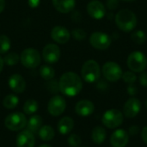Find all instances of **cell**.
<instances>
[{"label":"cell","mask_w":147,"mask_h":147,"mask_svg":"<svg viewBox=\"0 0 147 147\" xmlns=\"http://www.w3.org/2000/svg\"><path fill=\"white\" fill-rule=\"evenodd\" d=\"M38 110V103L34 99H29L25 102L23 105V112L25 115H31L36 113Z\"/></svg>","instance_id":"484cf974"},{"label":"cell","mask_w":147,"mask_h":147,"mask_svg":"<svg viewBox=\"0 0 147 147\" xmlns=\"http://www.w3.org/2000/svg\"><path fill=\"white\" fill-rule=\"evenodd\" d=\"M132 40L139 45H142L146 41V34L142 30H136L131 34Z\"/></svg>","instance_id":"4316f807"},{"label":"cell","mask_w":147,"mask_h":147,"mask_svg":"<svg viewBox=\"0 0 147 147\" xmlns=\"http://www.w3.org/2000/svg\"><path fill=\"white\" fill-rule=\"evenodd\" d=\"M35 139L34 134L28 130L22 131L16 137V146L17 147H34Z\"/></svg>","instance_id":"2e32d148"},{"label":"cell","mask_w":147,"mask_h":147,"mask_svg":"<svg viewBox=\"0 0 147 147\" xmlns=\"http://www.w3.org/2000/svg\"><path fill=\"white\" fill-rule=\"evenodd\" d=\"M146 107L147 108V99H146Z\"/></svg>","instance_id":"7bdbcfd3"},{"label":"cell","mask_w":147,"mask_h":147,"mask_svg":"<svg viewBox=\"0 0 147 147\" xmlns=\"http://www.w3.org/2000/svg\"><path fill=\"white\" fill-rule=\"evenodd\" d=\"M127 65L132 71L142 72L147 67L146 56L140 51H134L128 55Z\"/></svg>","instance_id":"277c9868"},{"label":"cell","mask_w":147,"mask_h":147,"mask_svg":"<svg viewBox=\"0 0 147 147\" xmlns=\"http://www.w3.org/2000/svg\"><path fill=\"white\" fill-rule=\"evenodd\" d=\"M19 59H20V57L16 53H10L4 56L3 62L8 65H14L18 63Z\"/></svg>","instance_id":"f1b7e54d"},{"label":"cell","mask_w":147,"mask_h":147,"mask_svg":"<svg viewBox=\"0 0 147 147\" xmlns=\"http://www.w3.org/2000/svg\"><path fill=\"white\" fill-rule=\"evenodd\" d=\"M10 48V40L8 36L2 34L0 35V53H6Z\"/></svg>","instance_id":"83f0119b"},{"label":"cell","mask_w":147,"mask_h":147,"mask_svg":"<svg viewBox=\"0 0 147 147\" xmlns=\"http://www.w3.org/2000/svg\"><path fill=\"white\" fill-rule=\"evenodd\" d=\"M21 62L26 68H36L40 64V54L34 48H26L21 53Z\"/></svg>","instance_id":"52a82bcc"},{"label":"cell","mask_w":147,"mask_h":147,"mask_svg":"<svg viewBox=\"0 0 147 147\" xmlns=\"http://www.w3.org/2000/svg\"><path fill=\"white\" fill-rule=\"evenodd\" d=\"M123 120V114L118 109H109L102 117V124L109 129H114L120 127L122 124Z\"/></svg>","instance_id":"8992f818"},{"label":"cell","mask_w":147,"mask_h":147,"mask_svg":"<svg viewBox=\"0 0 147 147\" xmlns=\"http://www.w3.org/2000/svg\"><path fill=\"white\" fill-rule=\"evenodd\" d=\"M8 84L11 90L17 94L22 93L26 89V82L24 78L19 74L11 75L9 78Z\"/></svg>","instance_id":"e0dca14e"},{"label":"cell","mask_w":147,"mask_h":147,"mask_svg":"<svg viewBox=\"0 0 147 147\" xmlns=\"http://www.w3.org/2000/svg\"><path fill=\"white\" fill-rule=\"evenodd\" d=\"M5 7V0H0V13L3 12Z\"/></svg>","instance_id":"f35d334b"},{"label":"cell","mask_w":147,"mask_h":147,"mask_svg":"<svg viewBox=\"0 0 147 147\" xmlns=\"http://www.w3.org/2000/svg\"><path fill=\"white\" fill-rule=\"evenodd\" d=\"M68 145L71 147H79L81 145V138L76 134H71L68 138Z\"/></svg>","instance_id":"4dcf8cb0"},{"label":"cell","mask_w":147,"mask_h":147,"mask_svg":"<svg viewBox=\"0 0 147 147\" xmlns=\"http://www.w3.org/2000/svg\"><path fill=\"white\" fill-rule=\"evenodd\" d=\"M122 1H124V2H129V3H131V2H135V1H137V0H122Z\"/></svg>","instance_id":"b9f144b4"},{"label":"cell","mask_w":147,"mask_h":147,"mask_svg":"<svg viewBox=\"0 0 147 147\" xmlns=\"http://www.w3.org/2000/svg\"><path fill=\"white\" fill-rule=\"evenodd\" d=\"M27 118L24 114L15 112L9 114L4 120V126L10 131H20L27 126Z\"/></svg>","instance_id":"5b68a950"},{"label":"cell","mask_w":147,"mask_h":147,"mask_svg":"<svg viewBox=\"0 0 147 147\" xmlns=\"http://www.w3.org/2000/svg\"><path fill=\"white\" fill-rule=\"evenodd\" d=\"M121 78L123 79V81L127 84H134L136 80H137V76L136 74L132 71H125L124 73H122V77Z\"/></svg>","instance_id":"f546056e"},{"label":"cell","mask_w":147,"mask_h":147,"mask_svg":"<svg viewBox=\"0 0 147 147\" xmlns=\"http://www.w3.org/2000/svg\"><path fill=\"white\" fill-rule=\"evenodd\" d=\"M141 137H142V140L147 145V126L145 127L143 129H142V132H141Z\"/></svg>","instance_id":"74e56055"},{"label":"cell","mask_w":147,"mask_h":147,"mask_svg":"<svg viewBox=\"0 0 147 147\" xmlns=\"http://www.w3.org/2000/svg\"><path fill=\"white\" fill-rule=\"evenodd\" d=\"M59 91L67 96H75L80 93L83 89L81 78L75 72L68 71L64 73L59 81Z\"/></svg>","instance_id":"6da1fadb"},{"label":"cell","mask_w":147,"mask_h":147,"mask_svg":"<svg viewBox=\"0 0 147 147\" xmlns=\"http://www.w3.org/2000/svg\"><path fill=\"white\" fill-rule=\"evenodd\" d=\"M87 12L92 18L99 20L105 16L106 7L99 0H92L87 4Z\"/></svg>","instance_id":"7c38bea8"},{"label":"cell","mask_w":147,"mask_h":147,"mask_svg":"<svg viewBox=\"0 0 147 147\" xmlns=\"http://www.w3.org/2000/svg\"><path fill=\"white\" fill-rule=\"evenodd\" d=\"M66 108L65 100L60 96H53L47 104V110L52 116H59L64 113Z\"/></svg>","instance_id":"30bf717a"},{"label":"cell","mask_w":147,"mask_h":147,"mask_svg":"<svg viewBox=\"0 0 147 147\" xmlns=\"http://www.w3.org/2000/svg\"><path fill=\"white\" fill-rule=\"evenodd\" d=\"M39 137L43 141H51L55 136L54 129L49 125H44L40 127L38 132Z\"/></svg>","instance_id":"7402d4cb"},{"label":"cell","mask_w":147,"mask_h":147,"mask_svg":"<svg viewBox=\"0 0 147 147\" xmlns=\"http://www.w3.org/2000/svg\"><path fill=\"white\" fill-rule=\"evenodd\" d=\"M72 36L74 37V39L78 40H83L85 39L86 37V32L84 30V29H81V28H77V29H74L71 33Z\"/></svg>","instance_id":"1f68e13d"},{"label":"cell","mask_w":147,"mask_h":147,"mask_svg":"<svg viewBox=\"0 0 147 147\" xmlns=\"http://www.w3.org/2000/svg\"><path fill=\"white\" fill-rule=\"evenodd\" d=\"M129 140L128 134L123 129H117L110 137V143L113 147H125Z\"/></svg>","instance_id":"9a60e30c"},{"label":"cell","mask_w":147,"mask_h":147,"mask_svg":"<svg viewBox=\"0 0 147 147\" xmlns=\"http://www.w3.org/2000/svg\"><path fill=\"white\" fill-rule=\"evenodd\" d=\"M127 91L130 96H135L138 93V88L134 84H129V86L127 89Z\"/></svg>","instance_id":"d590c367"},{"label":"cell","mask_w":147,"mask_h":147,"mask_svg":"<svg viewBox=\"0 0 147 147\" xmlns=\"http://www.w3.org/2000/svg\"><path fill=\"white\" fill-rule=\"evenodd\" d=\"M26 127H27V130H28L32 134L38 133L40 127H42V118L37 115H33L27 122Z\"/></svg>","instance_id":"44dd1931"},{"label":"cell","mask_w":147,"mask_h":147,"mask_svg":"<svg viewBox=\"0 0 147 147\" xmlns=\"http://www.w3.org/2000/svg\"><path fill=\"white\" fill-rule=\"evenodd\" d=\"M90 43L94 48L97 50H106L110 47L112 39L108 34L97 31L90 34Z\"/></svg>","instance_id":"9c48e42d"},{"label":"cell","mask_w":147,"mask_h":147,"mask_svg":"<svg viewBox=\"0 0 147 147\" xmlns=\"http://www.w3.org/2000/svg\"><path fill=\"white\" fill-rule=\"evenodd\" d=\"M73 127H74V121L72 118L69 116L63 117L62 119L59 120L58 123V130L59 134L62 135H66L69 133H71Z\"/></svg>","instance_id":"ffe728a7"},{"label":"cell","mask_w":147,"mask_h":147,"mask_svg":"<svg viewBox=\"0 0 147 147\" xmlns=\"http://www.w3.org/2000/svg\"><path fill=\"white\" fill-rule=\"evenodd\" d=\"M39 147H52L50 145H47V144H44V145H41V146H40Z\"/></svg>","instance_id":"60d3db41"},{"label":"cell","mask_w":147,"mask_h":147,"mask_svg":"<svg viewBox=\"0 0 147 147\" xmlns=\"http://www.w3.org/2000/svg\"><path fill=\"white\" fill-rule=\"evenodd\" d=\"M81 76L86 83H96L99 80L101 76V69L99 64L94 59L87 60L82 66Z\"/></svg>","instance_id":"3957f363"},{"label":"cell","mask_w":147,"mask_h":147,"mask_svg":"<svg viewBox=\"0 0 147 147\" xmlns=\"http://www.w3.org/2000/svg\"><path fill=\"white\" fill-rule=\"evenodd\" d=\"M91 139L93 142L96 145L102 144L106 140V130L102 127H99V126L96 127L92 130Z\"/></svg>","instance_id":"603a6c76"},{"label":"cell","mask_w":147,"mask_h":147,"mask_svg":"<svg viewBox=\"0 0 147 147\" xmlns=\"http://www.w3.org/2000/svg\"><path fill=\"white\" fill-rule=\"evenodd\" d=\"M42 57L45 62L55 64L60 58V49L55 44H47L42 50Z\"/></svg>","instance_id":"8fae6325"},{"label":"cell","mask_w":147,"mask_h":147,"mask_svg":"<svg viewBox=\"0 0 147 147\" xmlns=\"http://www.w3.org/2000/svg\"><path fill=\"white\" fill-rule=\"evenodd\" d=\"M139 82L140 84L144 86V87H147V72L146 71H142L140 72V76H139Z\"/></svg>","instance_id":"e575fe53"},{"label":"cell","mask_w":147,"mask_h":147,"mask_svg":"<svg viewBox=\"0 0 147 147\" xmlns=\"http://www.w3.org/2000/svg\"><path fill=\"white\" fill-rule=\"evenodd\" d=\"M3 65H4L3 59L0 57V72L2 71V70H3Z\"/></svg>","instance_id":"ab89813d"},{"label":"cell","mask_w":147,"mask_h":147,"mask_svg":"<svg viewBox=\"0 0 147 147\" xmlns=\"http://www.w3.org/2000/svg\"><path fill=\"white\" fill-rule=\"evenodd\" d=\"M40 74L41 78L45 80H52L55 76V71L54 69L47 65H44L40 68Z\"/></svg>","instance_id":"d4e9b609"},{"label":"cell","mask_w":147,"mask_h":147,"mask_svg":"<svg viewBox=\"0 0 147 147\" xmlns=\"http://www.w3.org/2000/svg\"><path fill=\"white\" fill-rule=\"evenodd\" d=\"M52 39L59 43V44H65L70 40L71 33L67 28L62 26H56L51 31Z\"/></svg>","instance_id":"5bb4252c"},{"label":"cell","mask_w":147,"mask_h":147,"mask_svg":"<svg viewBox=\"0 0 147 147\" xmlns=\"http://www.w3.org/2000/svg\"><path fill=\"white\" fill-rule=\"evenodd\" d=\"M53 7L60 13L66 14L71 12L75 5L76 0H52Z\"/></svg>","instance_id":"d6986e66"},{"label":"cell","mask_w":147,"mask_h":147,"mask_svg":"<svg viewBox=\"0 0 147 147\" xmlns=\"http://www.w3.org/2000/svg\"><path fill=\"white\" fill-rule=\"evenodd\" d=\"M47 89L50 92L52 93H57L58 91H59V83H57L56 81L53 80L50 81L47 84Z\"/></svg>","instance_id":"d6a6232c"},{"label":"cell","mask_w":147,"mask_h":147,"mask_svg":"<svg viewBox=\"0 0 147 147\" xmlns=\"http://www.w3.org/2000/svg\"><path fill=\"white\" fill-rule=\"evenodd\" d=\"M94 110H95V106L93 102L86 99L79 101L75 107V111L77 115L83 117H86L92 115Z\"/></svg>","instance_id":"ac0fdd59"},{"label":"cell","mask_w":147,"mask_h":147,"mask_svg":"<svg viewBox=\"0 0 147 147\" xmlns=\"http://www.w3.org/2000/svg\"><path fill=\"white\" fill-rule=\"evenodd\" d=\"M140 132V128L138 126H131L129 130H128V133L130 135L134 136V135H137Z\"/></svg>","instance_id":"8d00e7d4"},{"label":"cell","mask_w":147,"mask_h":147,"mask_svg":"<svg viewBox=\"0 0 147 147\" xmlns=\"http://www.w3.org/2000/svg\"><path fill=\"white\" fill-rule=\"evenodd\" d=\"M18 103H19V98L14 94H9L6 96L3 100V105L7 109H13L16 108Z\"/></svg>","instance_id":"cb8c5ba5"},{"label":"cell","mask_w":147,"mask_h":147,"mask_svg":"<svg viewBox=\"0 0 147 147\" xmlns=\"http://www.w3.org/2000/svg\"><path fill=\"white\" fill-rule=\"evenodd\" d=\"M115 23L117 27L123 32H130L134 29L137 25V16L135 13L130 9H121L115 15Z\"/></svg>","instance_id":"7a4b0ae2"},{"label":"cell","mask_w":147,"mask_h":147,"mask_svg":"<svg viewBox=\"0 0 147 147\" xmlns=\"http://www.w3.org/2000/svg\"><path fill=\"white\" fill-rule=\"evenodd\" d=\"M141 109V102L139 99L132 97L128 99L123 108V114L127 118L136 117Z\"/></svg>","instance_id":"4fadbf2b"},{"label":"cell","mask_w":147,"mask_h":147,"mask_svg":"<svg viewBox=\"0 0 147 147\" xmlns=\"http://www.w3.org/2000/svg\"><path fill=\"white\" fill-rule=\"evenodd\" d=\"M121 67L114 61H108L102 66V74L109 82H117L122 77Z\"/></svg>","instance_id":"ba28073f"},{"label":"cell","mask_w":147,"mask_h":147,"mask_svg":"<svg viewBox=\"0 0 147 147\" xmlns=\"http://www.w3.org/2000/svg\"><path fill=\"white\" fill-rule=\"evenodd\" d=\"M119 6V0H107L106 1V6L108 9L109 10H115Z\"/></svg>","instance_id":"836d02e7"}]
</instances>
